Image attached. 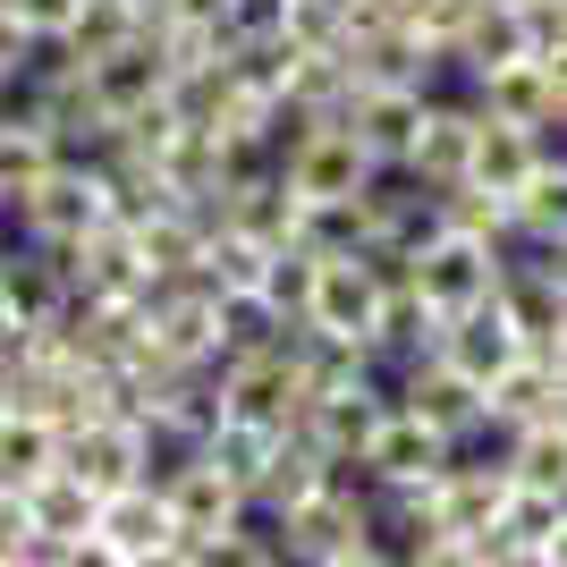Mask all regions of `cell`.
I'll return each instance as SVG.
<instances>
[{
	"label": "cell",
	"instance_id": "obj_35",
	"mask_svg": "<svg viewBox=\"0 0 567 567\" xmlns=\"http://www.w3.org/2000/svg\"><path fill=\"white\" fill-rule=\"evenodd\" d=\"M9 85H18V76H9V69H0V102H9Z\"/></svg>",
	"mask_w": 567,
	"mask_h": 567
},
{
	"label": "cell",
	"instance_id": "obj_25",
	"mask_svg": "<svg viewBox=\"0 0 567 567\" xmlns=\"http://www.w3.org/2000/svg\"><path fill=\"white\" fill-rule=\"evenodd\" d=\"M280 34H288L297 51H348V34H355V0H288Z\"/></svg>",
	"mask_w": 567,
	"mask_h": 567
},
{
	"label": "cell",
	"instance_id": "obj_6",
	"mask_svg": "<svg viewBox=\"0 0 567 567\" xmlns=\"http://www.w3.org/2000/svg\"><path fill=\"white\" fill-rule=\"evenodd\" d=\"M381 271L364 255H322L313 262V288H306V331H322V339H364L373 348V313H381Z\"/></svg>",
	"mask_w": 567,
	"mask_h": 567
},
{
	"label": "cell",
	"instance_id": "obj_28",
	"mask_svg": "<svg viewBox=\"0 0 567 567\" xmlns=\"http://www.w3.org/2000/svg\"><path fill=\"white\" fill-rule=\"evenodd\" d=\"M9 18L34 34V43H69V25H76V0H9Z\"/></svg>",
	"mask_w": 567,
	"mask_h": 567
},
{
	"label": "cell",
	"instance_id": "obj_21",
	"mask_svg": "<svg viewBox=\"0 0 567 567\" xmlns=\"http://www.w3.org/2000/svg\"><path fill=\"white\" fill-rule=\"evenodd\" d=\"M271 450H280V432H271V424H246V415H220V424L204 432V457H213V466L229 474L246 499H255V483H262V466H271Z\"/></svg>",
	"mask_w": 567,
	"mask_h": 567
},
{
	"label": "cell",
	"instance_id": "obj_22",
	"mask_svg": "<svg viewBox=\"0 0 567 567\" xmlns=\"http://www.w3.org/2000/svg\"><path fill=\"white\" fill-rule=\"evenodd\" d=\"M288 322L297 313H280L262 288H220V355H246V348H280Z\"/></svg>",
	"mask_w": 567,
	"mask_h": 567
},
{
	"label": "cell",
	"instance_id": "obj_17",
	"mask_svg": "<svg viewBox=\"0 0 567 567\" xmlns=\"http://www.w3.org/2000/svg\"><path fill=\"white\" fill-rule=\"evenodd\" d=\"M60 466V424H51L43 406H25V399H9L0 406V483H34V474H51Z\"/></svg>",
	"mask_w": 567,
	"mask_h": 567
},
{
	"label": "cell",
	"instance_id": "obj_10",
	"mask_svg": "<svg viewBox=\"0 0 567 567\" xmlns=\"http://www.w3.org/2000/svg\"><path fill=\"white\" fill-rule=\"evenodd\" d=\"M441 466H450V441H441L424 415H406V406H390L373 424V441H364V457H355V474H364L373 492H415V483H432Z\"/></svg>",
	"mask_w": 567,
	"mask_h": 567
},
{
	"label": "cell",
	"instance_id": "obj_33",
	"mask_svg": "<svg viewBox=\"0 0 567 567\" xmlns=\"http://www.w3.org/2000/svg\"><path fill=\"white\" fill-rule=\"evenodd\" d=\"M0 331H18V306H9V288H0Z\"/></svg>",
	"mask_w": 567,
	"mask_h": 567
},
{
	"label": "cell",
	"instance_id": "obj_19",
	"mask_svg": "<svg viewBox=\"0 0 567 567\" xmlns=\"http://www.w3.org/2000/svg\"><path fill=\"white\" fill-rule=\"evenodd\" d=\"M534 127H517V118H483L474 127V169L466 178H483V187H499V195H517L525 178H534Z\"/></svg>",
	"mask_w": 567,
	"mask_h": 567
},
{
	"label": "cell",
	"instance_id": "obj_18",
	"mask_svg": "<svg viewBox=\"0 0 567 567\" xmlns=\"http://www.w3.org/2000/svg\"><path fill=\"white\" fill-rule=\"evenodd\" d=\"M550 406H559V381H550V364L534 348L517 355V364H508V373L492 381V390H483V415H492L499 432H517V424H543Z\"/></svg>",
	"mask_w": 567,
	"mask_h": 567
},
{
	"label": "cell",
	"instance_id": "obj_31",
	"mask_svg": "<svg viewBox=\"0 0 567 567\" xmlns=\"http://www.w3.org/2000/svg\"><path fill=\"white\" fill-rule=\"evenodd\" d=\"M543 567H567V517H559V534H550V550H543Z\"/></svg>",
	"mask_w": 567,
	"mask_h": 567
},
{
	"label": "cell",
	"instance_id": "obj_7",
	"mask_svg": "<svg viewBox=\"0 0 567 567\" xmlns=\"http://www.w3.org/2000/svg\"><path fill=\"white\" fill-rule=\"evenodd\" d=\"M162 94H169V60H162V43H153V25H136L127 43L85 60V102L102 111V127L136 118L144 102H162Z\"/></svg>",
	"mask_w": 567,
	"mask_h": 567
},
{
	"label": "cell",
	"instance_id": "obj_34",
	"mask_svg": "<svg viewBox=\"0 0 567 567\" xmlns=\"http://www.w3.org/2000/svg\"><path fill=\"white\" fill-rule=\"evenodd\" d=\"M550 424H559V432H567V390H559V406H550Z\"/></svg>",
	"mask_w": 567,
	"mask_h": 567
},
{
	"label": "cell",
	"instance_id": "obj_5",
	"mask_svg": "<svg viewBox=\"0 0 567 567\" xmlns=\"http://www.w3.org/2000/svg\"><path fill=\"white\" fill-rule=\"evenodd\" d=\"M94 508L102 499L76 483L69 466H51L25 483V517H34V559L25 567H94Z\"/></svg>",
	"mask_w": 567,
	"mask_h": 567
},
{
	"label": "cell",
	"instance_id": "obj_12",
	"mask_svg": "<svg viewBox=\"0 0 567 567\" xmlns=\"http://www.w3.org/2000/svg\"><path fill=\"white\" fill-rule=\"evenodd\" d=\"M441 355H450L466 381H483V390H492V381L525 355V331L508 322V306H499V297H483V306H466V313H450V322H441Z\"/></svg>",
	"mask_w": 567,
	"mask_h": 567
},
{
	"label": "cell",
	"instance_id": "obj_29",
	"mask_svg": "<svg viewBox=\"0 0 567 567\" xmlns=\"http://www.w3.org/2000/svg\"><path fill=\"white\" fill-rule=\"evenodd\" d=\"M288 0H229L220 9V25H229V43H246V34H280Z\"/></svg>",
	"mask_w": 567,
	"mask_h": 567
},
{
	"label": "cell",
	"instance_id": "obj_2",
	"mask_svg": "<svg viewBox=\"0 0 567 567\" xmlns=\"http://www.w3.org/2000/svg\"><path fill=\"white\" fill-rule=\"evenodd\" d=\"M499 271H508V246L499 237H466V229H441L415 246V297L441 313H466L483 297H499Z\"/></svg>",
	"mask_w": 567,
	"mask_h": 567
},
{
	"label": "cell",
	"instance_id": "obj_11",
	"mask_svg": "<svg viewBox=\"0 0 567 567\" xmlns=\"http://www.w3.org/2000/svg\"><path fill=\"white\" fill-rule=\"evenodd\" d=\"M474 127H483V111H474V94H432L424 102V127H415V144H406V178H424V187H457L474 169Z\"/></svg>",
	"mask_w": 567,
	"mask_h": 567
},
{
	"label": "cell",
	"instance_id": "obj_23",
	"mask_svg": "<svg viewBox=\"0 0 567 567\" xmlns=\"http://www.w3.org/2000/svg\"><path fill=\"white\" fill-rule=\"evenodd\" d=\"M508 229L517 237H567V162H534V178H525L517 195H508Z\"/></svg>",
	"mask_w": 567,
	"mask_h": 567
},
{
	"label": "cell",
	"instance_id": "obj_8",
	"mask_svg": "<svg viewBox=\"0 0 567 567\" xmlns=\"http://www.w3.org/2000/svg\"><path fill=\"white\" fill-rule=\"evenodd\" d=\"M60 466L85 483V492H118V483H144L153 474V441H144V424L136 415H94V424H76V432H60Z\"/></svg>",
	"mask_w": 567,
	"mask_h": 567
},
{
	"label": "cell",
	"instance_id": "obj_14",
	"mask_svg": "<svg viewBox=\"0 0 567 567\" xmlns=\"http://www.w3.org/2000/svg\"><path fill=\"white\" fill-rule=\"evenodd\" d=\"M424 85H355L348 94V118H355V136L373 144V162L381 169H399L406 162V144H415V127H424Z\"/></svg>",
	"mask_w": 567,
	"mask_h": 567
},
{
	"label": "cell",
	"instance_id": "obj_20",
	"mask_svg": "<svg viewBox=\"0 0 567 567\" xmlns=\"http://www.w3.org/2000/svg\"><path fill=\"white\" fill-rule=\"evenodd\" d=\"M51 162H60L51 127H34L25 111H9V102H0V213H9V204H18V195L34 187Z\"/></svg>",
	"mask_w": 567,
	"mask_h": 567
},
{
	"label": "cell",
	"instance_id": "obj_30",
	"mask_svg": "<svg viewBox=\"0 0 567 567\" xmlns=\"http://www.w3.org/2000/svg\"><path fill=\"white\" fill-rule=\"evenodd\" d=\"M229 0H162V18H195V25H220Z\"/></svg>",
	"mask_w": 567,
	"mask_h": 567
},
{
	"label": "cell",
	"instance_id": "obj_15",
	"mask_svg": "<svg viewBox=\"0 0 567 567\" xmlns=\"http://www.w3.org/2000/svg\"><path fill=\"white\" fill-rule=\"evenodd\" d=\"M331 474H339V457H322L306 432H280V450H271V466H262V483H255V508L262 517H288V508H306Z\"/></svg>",
	"mask_w": 567,
	"mask_h": 567
},
{
	"label": "cell",
	"instance_id": "obj_27",
	"mask_svg": "<svg viewBox=\"0 0 567 567\" xmlns=\"http://www.w3.org/2000/svg\"><path fill=\"white\" fill-rule=\"evenodd\" d=\"M34 559V517H25V492L0 483V567H25Z\"/></svg>",
	"mask_w": 567,
	"mask_h": 567
},
{
	"label": "cell",
	"instance_id": "obj_9",
	"mask_svg": "<svg viewBox=\"0 0 567 567\" xmlns=\"http://www.w3.org/2000/svg\"><path fill=\"white\" fill-rule=\"evenodd\" d=\"M60 271H69V297L102 306V297H144V255L127 220H94L60 246Z\"/></svg>",
	"mask_w": 567,
	"mask_h": 567
},
{
	"label": "cell",
	"instance_id": "obj_13",
	"mask_svg": "<svg viewBox=\"0 0 567 567\" xmlns=\"http://www.w3.org/2000/svg\"><path fill=\"white\" fill-rule=\"evenodd\" d=\"M162 483V499H169V517L187 525V534H213V550H220V534L237 525V508H246V492H237L229 474L213 466V457L195 450V457H178L169 474H153Z\"/></svg>",
	"mask_w": 567,
	"mask_h": 567
},
{
	"label": "cell",
	"instance_id": "obj_32",
	"mask_svg": "<svg viewBox=\"0 0 567 567\" xmlns=\"http://www.w3.org/2000/svg\"><path fill=\"white\" fill-rule=\"evenodd\" d=\"M127 9H136V25H153V18H162V0H127Z\"/></svg>",
	"mask_w": 567,
	"mask_h": 567
},
{
	"label": "cell",
	"instance_id": "obj_1",
	"mask_svg": "<svg viewBox=\"0 0 567 567\" xmlns=\"http://www.w3.org/2000/svg\"><path fill=\"white\" fill-rule=\"evenodd\" d=\"M280 550L297 567H373L381 559V525H373V483L355 466H339L306 508L280 517Z\"/></svg>",
	"mask_w": 567,
	"mask_h": 567
},
{
	"label": "cell",
	"instance_id": "obj_4",
	"mask_svg": "<svg viewBox=\"0 0 567 567\" xmlns=\"http://www.w3.org/2000/svg\"><path fill=\"white\" fill-rule=\"evenodd\" d=\"M288 339H297V322H288ZM246 348V355H220V399H229V415H246V424H271L288 432L297 415H306V373H297V348Z\"/></svg>",
	"mask_w": 567,
	"mask_h": 567
},
{
	"label": "cell",
	"instance_id": "obj_24",
	"mask_svg": "<svg viewBox=\"0 0 567 567\" xmlns=\"http://www.w3.org/2000/svg\"><path fill=\"white\" fill-rule=\"evenodd\" d=\"M508 474L517 483H534V492H567V432L550 424H517L508 432Z\"/></svg>",
	"mask_w": 567,
	"mask_h": 567
},
{
	"label": "cell",
	"instance_id": "obj_16",
	"mask_svg": "<svg viewBox=\"0 0 567 567\" xmlns=\"http://www.w3.org/2000/svg\"><path fill=\"white\" fill-rule=\"evenodd\" d=\"M559 517H567V492H534V483H508V499H499V567L508 559H534L543 567V550H550V534H559Z\"/></svg>",
	"mask_w": 567,
	"mask_h": 567
},
{
	"label": "cell",
	"instance_id": "obj_3",
	"mask_svg": "<svg viewBox=\"0 0 567 567\" xmlns=\"http://www.w3.org/2000/svg\"><path fill=\"white\" fill-rule=\"evenodd\" d=\"M169 534H178V517H169L162 483L153 474L118 483L94 508V567H169Z\"/></svg>",
	"mask_w": 567,
	"mask_h": 567
},
{
	"label": "cell",
	"instance_id": "obj_26",
	"mask_svg": "<svg viewBox=\"0 0 567 567\" xmlns=\"http://www.w3.org/2000/svg\"><path fill=\"white\" fill-rule=\"evenodd\" d=\"M127 34H136V9H127V0H76V25H69L76 60H94V51L127 43Z\"/></svg>",
	"mask_w": 567,
	"mask_h": 567
}]
</instances>
